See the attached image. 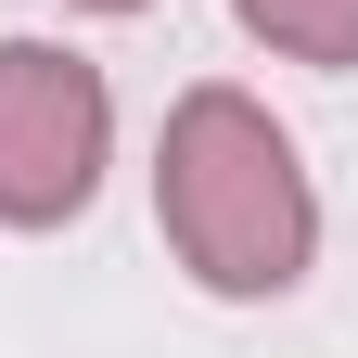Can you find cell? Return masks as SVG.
Returning <instances> with one entry per match:
<instances>
[{
    "label": "cell",
    "mask_w": 358,
    "mask_h": 358,
    "mask_svg": "<svg viewBox=\"0 0 358 358\" xmlns=\"http://www.w3.org/2000/svg\"><path fill=\"white\" fill-rule=\"evenodd\" d=\"M90 13H141V0H90Z\"/></svg>",
    "instance_id": "cell-4"
},
{
    "label": "cell",
    "mask_w": 358,
    "mask_h": 358,
    "mask_svg": "<svg viewBox=\"0 0 358 358\" xmlns=\"http://www.w3.org/2000/svg\"><path fill=\"white\" fill-rule=\"evenodd\" d=\"M154 205H166V243L205 294H294L307 282L320 205H307L294 141L243 90H179L166 154H154Z\"/></svg>",
    "instance_id": "cell-1"
},
{
    "label": "cell",
    "mask_w": 358,
    "mask_h": 358,
    "mask_svg": "<svg viewBox=\"0 0 358 358\" xmlns=\"http://www.w3.org/2000/svg\"><path fill=\"white\" fill-rule=\"evenodd\" d=\"M231 13L294 64H358V0H231Z\"/></svg>",
    "instance_id": "cell-3"
},
{
    "label": "cell",
    "mask_w": 358,
    "mask_h": 358,
    "mask_svg": "<svg viewBox=\"0 0 358 358\" xmlns=\"http://www.w3.org/2000/svg\"><path fill=\"white\" fill-rule=\"evenodd\" d=\"M115 141V103H103V64L52 52V38H0V217L13 231H52V217L90 205Z\"/></svg>",
    "instance_id": "cell-2"
}]
</instances>
